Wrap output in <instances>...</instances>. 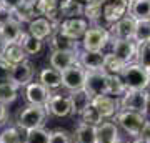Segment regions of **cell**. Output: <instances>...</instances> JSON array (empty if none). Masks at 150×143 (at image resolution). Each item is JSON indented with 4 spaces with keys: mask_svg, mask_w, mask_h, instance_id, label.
<instances>
[{
    "mask_svg": "<svg viewBox=\"0 0 150 143\" xmlns=\"http://www.w3.org/2000/svg\"><path fill=\"white\" fill-rule=\"evenodd\" d=\"M23 30H22V23L13 17L0 20V38L5 43H18L20 42Z\"/></svg>",
    "mask_w": 150,
    "mask_h": 143,
    "instance_id": "12",
    "label": "cell"
},
{
    "mask_svg": "<svg viewBox=\"0 0 150 143\" xmlns=\"http://www.w3.org/2000/svg\"><path fill=\"white\" fill-rule=\"evenodd\" d=\"M80 118H82V123H85V125H90V127H95V128L103 122L102 115L98 113V110H97V108L92 105V103L85 108V111H83V113L80 115Z\"/></svg>",
    "mask_w": 150,
    "mask_h": 143,
    "instance_id": "34",
    "label": "cell"
},
{
    "mask_svg": "<svg viewBox=\"0 0 150 143\" xmlns=\"http://www.w3.org/2000/svg\"><path fill=\"white\" fill-rule=\"evenodd\" d=\"M125 62L120 60L117 55H113L112 52L105 53V62H103V72L107 75H120L125 68Z\"/></svg>",
    "mask_w": 150,
    "mask_h": 143,
    "instance_id": "30",
    "label": "cell"
},
{
    "mask_svg": "<svg viewBox=\"0 0 150 143\" xmlns=\"http://www.w3.org/2000/svg\"><path fill=\"white\" fill-rule=\"evenodd\" d=\"M117 143H122V142H120V140H118V142H117Z\"/></svg>",
    "mask_w": 150,
    "mask_h": 143,
    "instance_id": "48",
    "label": "cell"
},
{
    "mask_svg": "<svg viewBox=\"0 0 150 143\" xmlns=\"http://www.w3.org/2000/svg\"><path fill=\"white\" fill-rule=\"evenodd\" d=\"M48 143H74V140H72V137H70L65 130L57 128V130H54V132H50Z\"/></svg>",
    "mask_w": 150,
    "mask_h": 143,
    "instance_id": "38",
    "label": "cell"
},
{
    "mask_svg": "<svg viewBox=\"0 0 150 143\" xmlns=\"http://www.w3.org/2000/svg\"><path fill=\"white\" fill-rule=\"evenodd\" d=\"M79 63V50L77 52H52L50 53V67L59 72L70 68Z\"/></svg>",
    "mask_w": 150,
    "mask_h": 143,
    "instance_id": "18",
    "label": "cell"
},
{
    "mask_svg": "<svg viewBox=\"0 0 150 143\" xmlns=\"http://www.w3.org/2000/svg\"><path fill=\"white\" fill-rule=\"evenodd\" d=\"M107 77L108 75L103 70H87L83 88L92 98L107 95Z\"/></svg>",
    "mask_w": 150,
    "mask_h": 143,
    "instance_id": "7",
    "label": "cell"
},
{
    "mask_svg": "<svg viewBox=\"0 0 150 143\" xmlns=\"http://www.w3.org/2000/svg\"><path fill=\"white\" fill-rule=\"evenodd\" d=\"M88 22L83 18V17H75V18H64V20L59 23V30L62 35H65L70 40H75L79 42L83 38L85 32L88 30Z\"/></svg>",
    "mask_w": 150,
    "mask_h": 143,
    "instance_id": "6",
    "label": "cell"
},
{
    "mask_svg": "<svg viewBox=\"0 0 150 143\" xmlns=\"http://www.w3.org/2000/svg\"><path fill=\"white\" fill-rule=\"evenodd\" d=\"M48 138H50V132H47L42 127L25 132V142L23 143H48Z\"/></svg>",
    "mask_w": 150,
    "mask_h": 143,
    "instance_id": "37",
    "label": "cell"
},
{
    "mask_svg": "<svg viewBox=\"0 0 150 143\" xmlns=\"http://www.w3.org/2000/svg\"><path fill=\"white\" fill-rule=\"evenodd\" d=\"M147 115L150 117V95H149V105H147Z\"/></svg>",
    "mask_w": 150,
    "mask_h": 143,
    "instance_id": "44",
    "label": "cell"
},
{
    "mask_svg": "<svg viewBox=\"0 0 150 143\" xmlns=\"http://www.w3.org/2000/svg\"><path fill=\"white\" fill-rule=\"evenodd\" d=\"M129 2H130V0H129Z\"/></svg>",
    "mask_w": 150,
    "mask_h": 143,
    "instance_id": "49",
    "label": "cell"
},
{
    "mask_svg": "<svg viewBox=\"0 0 150 143\" xmlns=\"http://www.w3.org/2000/svg\"><path fill=\"white\" fill-rule=\"evenodd\" d=\"M110 42V33L105 27L102 25H93L88 27L82 38V47L83 50H90V52H102Z\"/></svg>",
    "mask_w": 150,
    "mask_h": 143,
    "instance_id": "4",
    "label": "cell"
},
{
    "mask_svg": "<svg viewBox=\"0 0 150 143\" xmlns=\"http://www.w3.org/2000/svg\"><path fill=\"white\" fill-rule=\"evenodd\" d=\"M75 143H97V133H95V127L80 123L79 127L75 128V137H74Z\"/></svg>",
    "mask_w": 150,
    "mask_h": 143,
    "instance_id": "29",
    "label": "cell"
},
{
    "mask_svg": "<svg viewBox=\"0 0 150 143\" xmlns=\"http://www.w3.org/2000/svg\"><path fill=\"white\" fill-rule=\"evenodd\" d=\"M5 45H7V43L4 42L2 38H0V58H2V53H4V48H5Z\"/></svg>",
    "mask_w": 150,
    "mask_h": 143,
    "instance_id": "43",
    "label": "cell"
},
{
    "mask_svg": "<svg viewBox=\"0 0 150 143\" xmlns=\"http://www.w3.org/2000/svg\"><path fill=\"white\" fill-rule=\"evenodd\" d=\"M115 117H117V123L123 128V132L129 133L130 137H137V138H139L142 128L147 123L145 115H140V113H135V111L120 110Z\"/></svg>",
    "mask_w": 150,
    "mask_h": 143,
    "instance_id": "5",
    "label": "cell"
},
{
    "mask_svg": "<svg viewBox=\"0 0 150 143\" xmlns=\"http://www.w3.org/2000/svg\"><path fill=\"white\" fill-rule=\"evenodd\" d=\"M135 23L137 22L132 18L130 15H125L123 18H120L118 22L110 25V40H132L135 32Z\"/></svg>",
    "mask_w": 150,
    "mask_h": 143,
    "instance_id": "11",
    "label": "cell"
},
{
    "mask_svg": "<svg viewBox=\"0 0 150 143\" xmlns=\"http://www.w3.org/2000/svg\"><path fill=\"white\" fill-rule=\"evenodd\" d=\"M33 65L30 62H22L18 65H13L10 72V82L13 85L20 87H27L33 78Z\"/></svg>",
    "mask_w": 150,
    "mask_h": 143,
    "instance_id": "15",
    "label": "cell"
},
{
    "mask_svg": "<svg viewBox=\"0 0 150 143\" xmlns=\"http://www.w3.org/2000/svg\"><path fill=\"white\" fill-rule=\"evenodd\" d=\"M103 62H105V53L79 50V63L85 70H103Z\"/></svg>",
    "mask_w": 150,
    "mask_h": 143,
    "instance_id": "19",
    "label": "cell"
},
{
    "mask_svg": "<svg viewBox=\"0 0 150 143\" xmlns=\"http://www.w3.org/2000/svg\"><path fill=\"white\" fill-rule=\"evenodd\" d=\"M125 92H127V87L123 83V80L120 78V75H108L107 77V95L117 98L118 95L122 97Z\"/></svg>",
    "mask_w": 150,
    "mask_h": 143,
    "instance_id": "32",
    "label": "cell"
},
{
    "mask_svg": "<svg viewBox=\"0 0 150 143\" xmlns=\"http://www.w3.org/2000/svg\"><path fill=\"white\" fill-rule=\"evenodd\" d=\"M139 138H140V140H144L145 143H150V122L145 123V127L142 128V132H140Z\"/></svg>",
    "mask_w": 150,
    "mask_h": 143,
    "instance_id": "41",
    "label": "cell"
},
{
    "mask_svg": "<svg viewBox=\"0 0 150 143\" xmlns=\"http://www.w3.org/2000/svg\"><path fill=\"white\" fill-rule=\"evenodd\" d=\"M135 43H142V42H149L150 40V20H142L135 23V32L134 38Z\"/></svg>",
    "mask_w": 150,
    "mask_h": 143,
    "instance_id": "35",
    "label": "cell"
},
{
    "mask_svg": "<svg viewBox=\"0 0 150 143\" xmlns=\"http://www.w3.org/2000/svg\"><path fill=\"white\" fill-rule=\"evenodd\" d=\"M38 82L43 85V87H47L48 90H57L62 87V72L55 68H43L38 75Z\"/></svg>",
    "mask_w": 150,
    "mask_h": 143,
    "instance_id": "26",
    "label": "cell"
},
{
    "mask_svg": "<svg viewBox=\"0 0 150 143\" xmlns=\"http://www.w3.org/2000/svg\"><path fill=\"white\" fill-rule=\"evenodd\" d=\"M17 97H18V87L17 85H13L12 82L0 85V103L2 105L7 106L13 103L17 100Z\"/></svg>",
    "mask_w": 150,
    "mask_h": 143,
    "instance_id": "33",
    "label": "cell"
},
{
    "mask_svg": "<svg viewBox=\"0 0 150 143\" xmlns=\"http://www.w3.org/2000/svg\"><path fill=\"white\" fill-rule=\"evenodd\" d=\"M47 115H48V111L45 106L28 105L23 110H20V113H18V117H17V127L20 128V130H23V132L42 128L45 125Z\"/></svg>",
    "mask_w": 150,
    "mask_h": 143,
    "instance_id": "1",
    "label": "cell"
},
{
    "mask_svg": "<svg viewBox=\"0 0 150 143\" xmlns=\"http://www.w3.org/2000/svg\"><path fill=\"white\" fill-rule=\"evenodd\" d=\"M129 0H103L102 4V18L112 25L129 13Z\"/></svg>",
    "mask_w": 150,
    "mask_h": 143,
    "instance_id": "8",
    "label": "cell"
},
{
    "mask_svg": "<svg viewBox=\"0 0 150 143\" xmlns=\"http://www.w3.org/2000/svg\"><path fill=\"white\" fill-rule=\"evenodd\" d=\"M147 73H149V82H150V68H147Z\"/></svg>",
    "mask_w": 150,
    "mask_h": 143,
    "instance_id": "47",
    "label": "cell"
},
{
    "mask_svg": "<svg viewBox=\"0 0 150 143\" xmlns=\"http://www.w3.org/2000/svg\"><path fill=\"white\" fill-rule=\"evenodd\" d=\"M79 2H80V4H83V5H85L87 2H88V0H79Z\"/></svg>",
    "mask_w": 150,
    "mask_h": 143,
    "instance_id": "46",
    "label": "cell"
},
{
    "mask_svg": "<svg viewBox=\"0 0 150 143\" xmlns=\"http://www.w3.org/2000/svg\"><path fill=\"white\" fill-rule=\"evenodd\" d=\"M57 27H59V23H54L52 20H48L45 17H37L28 23L27 32L43 42L45 38H50V35L57 30Z\"/></svg>",
    "mask_w": 150,
    "mask_h": 143,
    "instance_id": "13",
    "label": "cell"
},
{
    "mask_svg": "<svg viewBox=\"0 0 150 143\" xmlns=\"http://www.w3.org/2000/svg\"><path fill=\"white\" fill-rule=\"evenodd\" d=\"M135 62H137L139 65H142L144 68H150V40L149 42L137 43Z\"/></svg>",
    "mask_w": 150,
    "mask_h": 143,
    "instance_id": "36",
    "label": "cell"
},
{
    "mask_svg": "<svg viewBox=\"0 0 150 143\" xmlns=\"http://www.w3.org/2000/svg\"><path fill=\"white\" fill-rule=\"evenodd\" d=\"M47 111L52 113L54 117H67L72 113V105H70V98L64 95H52L50 101L47 105Z\"/></svg>",
    "mask_w": 150,
    "mask_h": 143,
    "instance_id": "21",
    "label": "cell"
},
{
    "mask_svg": "<svg viewBox=\"0 0 150 143\" xmlns=\"http://www.w3.org/2000/svg\"><path fill=\"white\" fill-rule=\"evenodd\" d=\"M22 45V48H23V52L27 53V57H33V55H37V53L42 52L43 48V42L42 40H38V38H35L33 35H30L28 32H23V35H22L20 42H18Z\"/></svg>",
    "mask_w": 150,
    "mask_h": 143,
    "instance_id": "27",
    "label": "cell"
},
{
    "mask_svg": "<svg viewBox=\"0 0 150 143\" xmlns=\"http://www.w3.org/2000/svg\"><path fill=\"white\" fill-rule=\"evenodd\" d=\"M35 8H37L38 17H45L48 20H52L54 23H60L62 22L60 0H37Z\"/></svg>",
    "mask_w": 150,
    "mask_h": 143,
    "instance_id": "17",
    "label": "cell"
},
{
    "mask_svg": "<svg viewBox=\"0 0 150 143\" xmlns=\"http://www.w3.org/2000/svg\"><path fill=\"white\" fill-rule=\"evenodd\" d=\"M2 60H5L8 65H18L22 62H27V53L23 52L20 43H7L2 53Z\"/></svg>",
    "mask_w": 150,
    "mask_h": 143,
    "instance_id": "24",
    "label": "cell"
},
{
    "mask_svg": "<svg viewBox=\"0 0 150 143\" xmlns=\"http://www.w3.org/2000/svg\"><path fill=\"white\" fill-rule=\"evenodd\" d=\"M92 105L95 106L98 113L102 115V118H112L120 111V105H118V98L110 95H100L92 98Z\"/></svg>",
    "mask_w": 150,
    "mask_h": 143,
    "instance_id": "14",
    "label": "cell"
},
{
    "mask_svg": "<svg viewBox=\"0 0 150 143\" xmlns=\"http://www.w3.org/2000/svg\"><path fill=\"white\" fill-rule=\"evenodd\" d=\"M60 15L62 18H75L83 15V4L79 0H64L60 2Z\"/></svg>",
    "mask_w": 150,
    "mask_h": 143,
    "instance_id": "28",
    "label": "cell"
},
{
    "mask_svg": "<svg viewBox=\"0 0 150 143\" xmlns=\"http://www.w3.org/2000/svg\"><path fill=\"white\" fill-rule=\"evenodd\" d=\"M25 132L18 127H5L0 132V143H23Z\"/></svg>",
    "mask_w": 150,
    "mask_h": 143,
    "instance_id": "31",
    "label": "cell"
},
{
    "mask_svg": "<svg viewBox=\"0 0 150 143\" xmlns=\"http://www.w3.org/2000/svg\"><path fill=\"white\" fill-rule=\"evenodd\" d=\"M48 47L52 48V52H77L79 50V43L75 40L67 38L65 35H62L59 30H55L50 35V38H48Z\"/></svg>",
    "mask_w": 150,
    "mask_h": 143,
    "instance_id": "20",
    "label": "cell"
},
{
    "mask_svg": "<svg viewBox=\"0 0 150 143\" xmlns=\"http://www.w3.org/2000/svg\"><path fill=\"white\" fill-rule=\"evenodd\" d=\"M135 22L150 20V0H130L129 13Z\"/></svg>",
    "mask_w": 150,
    "mask_h": 143,
    "instance_id": "25",
    "label": "cell"
},
{
    "mask_svg": "<svg viewBox=\"0 0 150 143\" xmlns=\"http://www.w3.org/2000/svg\"><path fill=\"white\" fill-rule=\"evenodd\" d=\"M69 98H70V105H72V115H82L87 106L92 103V97L87 93L85 88L70 92Z\"/></svg>",
    "mask_w": 150,
    "mask_h": 143,
    "instance_id": "22",
    "label": "cell"
},
{
    "mask_svg": "<svg viewBox=\"0 0 150 143\" xmlns=\"http://www.w3.org/2000/svg\"><path fill=\"white\" fill-rule=\"evenodd\" d=\"M50 90L47 87H43L40 82H30L25 87V100L28 101V105L35 106H45L47 108L48 101H50Z\"/></svg>",
    "mask_w": 150,
    "mask_h": 143,
    "instance_id": "10",
    "label": "cell"
},
{
    "mask_svg": "<svg viewBox=\"0 0 150 143\" xmlns=\"http://www.w3.org/2000/svg\"><path fill=\"white\" fill-rule=\"evenodd\" d=\"M149 92L147 90H127L118 100L120 110L135 111L140 115H147V105H149Z\"/></svg>",
    "mask_w": 150,
    "mask_h": 143,
    "instance_id": "3",
    "label": "cell"
},
{
    "mask_svg": "<svg viewBox=\"0 0 150 143\" xmlns=\"http://www.w3.org/2000/svg\"><path fill=\"white\" fill-rule=\"evenodd\" d=\"M97 143H117L118 142V128L112 122H102L95 128Z\"/></svg>",
    "mask_w": 150,
    "mask_h": 143,
    "instance_id": "23",
    "label": "cell"
},
{
    "mask_svg": "<svg viewBox=\"0 0 150 143\" xmlns=\"http://www.w3.org/2000/svg\"><path fill=\"white\" fill-rule=\"evenodd\" d=\"M85 75H87V70L80 63L72 65L70 68L62 72V87L67 88L69 92L80 90L85 85Z\"/></svg>",
    "mask_w": 150,
    "mask_h": 143,
    "instance_id": "9",
    "label": "cell"
},
{
    "mask_svg": "<svg viewBox=\"0 0 150 143\" xmlns=\"http://www.w3.org/2000/svg\"><path fill=\"white\" fill-rule=\"evenodd\" d=\"M120 78L123 80L127 90H147L150 85L147 68H144L137 62L125 65L123 72L120 73Z\"/></svg>",
    "mask_w": 150,
    "mask_h": 143,
    "instance_id": "2",
    "label": "cell"
},
{
    "mask_svg": "<svg viewBox=\"0 0 150 143\" xmlns=\"http://www.w3.org/2000/svg\"><path fill=\"white\" fill-rule=\"evenodd\" d=\"M5 120H7V106L0 103V125L5 123Z\"/></svg>",
    "mask_w": 150,
    "mask_h": 143,
    "instance_id": "42",
    "label": "cell"
},
{
    "mask_svg": "<svg viewBox=\"0 0 150 143\" xmlns=\"http://www.w3.org/2000/svg\"><path fill=\"white\" fill-rule=\"evenodd\" d=\"M132 143H145V142H144V140H140V138H137V140H134Z\"/></svg>",
    "mask_w": 150,
    "mask_h": 143,
    "instance_id": "45",
    "label": "cell"
},
{
    "mask_svg": "<svg viewBox=\"0 0 150 143\" xmlns=\"http://www.w3.org/2000/svg\"><path fill=\"white\" fill-rule=\"evenodd\" d=\"M23 2H25V0H0V7H2L4 10L13 13Z\"/></svg>",
    "mask_w": 150,
    "mask_h": 143,
    "instance_id": "40",
    "label": "cell"
},
{
    "mask_svg": "<svg viewBox=\"0 0 150 143\" xmlns=\"http://www.w3.org/2000/svg\"><path fill=\"white\" fill-rule=\"evenodd\" d=\"M10 72H12V65H8L5 60L0 58V85L10 82Z\"/></svg>",
    "mask_w": 150,
    "mask_h": 143,
    "instance_id": "39",
    "label": "cell"
},
{
    "mask_svg": "<svg viewBox=\"0 0 150 143\" xmlns=\"http://www.w3.org/2000/svg\"><path fill=\"white\" fill-rule=\"evenodd\" d=\"M112 53L125 63H132L137 55V43L134 40H112Z\"/></svg>",
    "mask_w": 150,
    "mask_h": 143,
    "instance_id": "16",
    "label": "cell"
}]
</instances>
